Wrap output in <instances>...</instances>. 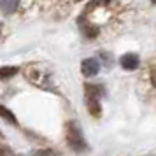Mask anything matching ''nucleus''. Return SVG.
Returning <instances> with one entry per match:
<instances>
[{
    "mask_svg": "<svg viewBox=\"0 0 156 156\" xmlns=\"http://www.w3.org/2000/svg\"><path fill=\"white\" fill-rule=\"evenodd\" d=\"M0 118H4L5 121H9L11 125H18V119H16V116L11 111H9L7 107H4V105H0Z\"/></svg>",
    "mask_w": 156,
    "mask_h": 156,
    "instance_id": "0eeeda50",
    "label": "nucleus"
},
{
    "mask_svg": "<svg viewBox=\"0 0 156 156\" xmlns=\"http://www.w3.org/2000/svg\"><path fill=\"white\" fill-rule=\"evenodd\" d=\"M81 70H83V74H84L86 77H93V76H97L98 70H100L98 60H95V58H88V60H84L83 65H81Z\"/></svg>",
    "mask_w": 156,
    "mask_h": 156,
    "instance_id": "20e7f679",
    "label": "nucleus"
},
{
    "mask_svg": "<svg viewBox=\"0 0 156 156\" xmlns=\"http://www.w3.org/2000/svg\"><path fill=\"white\" fill-rule=\"evenodd\" d=\"M84 93H86V104H88V107H90L91 114L95 116V118L100 116L98 100H100V97L104 95V88H102L100 84H86L84 86Z\"/></svg>",
    "mask_w": 156,
    "mask_h": 156,
    "instance_id": "f03ea898",
    "label": "nucleus"
},
{
    "mask_svg": "<svg viewBox=\"0 0 156 156\" xmlns=\"http://www.w3.org/2000/svg\"><path fill=\"white\" fill-rule=\"evenodd\" d=\"M18 5H20V0H0V9H2L5 14L16 12Z\"/></svg>",
    "mask_w": 156,
    "mask_h": 156,
    "instance_id": "423d86ee",
    "label": "nucleus"
},
{
    "mask_svg": "<svg viewBox=\"0 0 156 156\" xmlns=\"http://www.w3.org/2000/svg\"><path fill=\"white\" fill-rule=\"evenodd\" d=\"M65 137H67V142H69L70 149H74L76 153H84L86 149H88V144H86L84 137H83V132L77 126V123H74V121L67 123Z\"/></svg>",
    "mask_w": 156,
    "mask_h": 156,
    "instance_id": "f257e3e1",
    "label": "nucleus"
},
{
    "mask_svg": "<svg viewBox=\"0 0 156 156\" xmlns=\"http://www.w3.org/2000/svg\"><path fill=\"white\" fill-rule=\"evenodd\" d=\"M18 67H0V79H7L18 74Z\"/></svg>",
    "mask_w": 156,
    "mask_h": 156,
    "instance_id": "6e6552de",
    "label": "nucleus"
},
{
    "mask_svg": "<svg viewBox=\"0 0 156 156\" xmlns=\"http://www.w3.org/2000/svg\"><path fill=\"white\" fill-rule=\"evenodd\" d=\"M37 156H58L53 149H42V151H39L37 153Z\"/></svg>",
    "mask_w": 156,
    "mask_h": 156,
    "instance_id": "9d476101",
    "label": "nucleus"
},
{
    "mask_svg": "<svg viewBox=\"0 0 156 156\" xmlns=\"http://www.w3.org/2000/svg\"><path fill=\"white\" fill-rule=\"evenodd\" d=\"M121 67L125 69V70H135V69H139V63H140V60L137 55L133 53H128V55H123L119 60Z\"/></svg>",
    "mask_w": 156,
    "mask_h": 156,
    "instance_id": "39448f33",
    "label": "nucleus"
},
{
    "mask_svg": "<svg viewBox=\"0 0 156 156\" xmlns=\"http://www.w3.org/2000/svg\"><path fill=\"white\" fill-rule=\"evenodd\" d=\"M0 156H16V153H12V149L5 146V144H0Z\"/></svg>",
    "mask_w": 156,
    "mask_h": 156,
    "instance_id": "1a4fd4ad",
    "label": "nucleus"
},
{
    "mask_svg": "<svg viewBox=\"0 0 156 156\" xmlns=\"http://www.w3.org/2000/svg\"><path fill=\"white\" fill-rule=\"evenodd\" d=\"M27 77L34 83V84L41 86V88H48V90H53L46 81H48V77H46V72L44 70H39V69H32L30 67L28 70H27Z\"/></svg>",
    "mask_w": 156,
    "mask_h": 156,
    "instance_id": "7ed1b4c3",
    "label": "nucleus"
}]
</instances>
